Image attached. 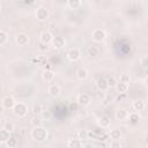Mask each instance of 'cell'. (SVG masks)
<instances>
[{
	"mask_svg": "<svg viewBox=\"0 0 148 148\" xmlns=\"http://www.w3.org/2000/svg\"><path fill=\"white\" fill-rule=\"evenodd\" d=\"M35 16H36L37 21H39V22H45V21H47V18L50 17V12H49V9H47L46 7L40 6V7H38V8L36 9Z\"/></svg>",
	"mask_w": 148,
	"mask_h": 148,
	"instance_id": "277c9868",
	"label": "cell"
},
{
	"mask_svg": "<svg viewBox=\"0 0 148 148\" xmlns=\"http://www.w3.org/2000/svg\"><path fill=\"white\" fill-rule=\"evenodd\" d=\"M3 145H5L7 148H15V147L18 145V141H17V139H16V138H14V136H12V135H10V138H9V139H8Z\"/></svg>",
	"mask_w": 148,
	"mask_h": 148,
	"instance_id": "cb8c5ba5",
	"label": "cell"
},
{
	"mask_svg": "<svg viewBox=\"0 0 148 148\" xmlns=\"http://www.w3.org/2000/svg\"><path fill=\"white\" fill-rule=\"evenodd\" d=\"M1 9H2V6H1V2H0V12H1Z\"/></svg>",
	"mask_w": 148,
	"mask_h": 148,
	"instance_id": "b9f144b4",
	"label": "cell"
},
{
	"mask_svg": "<svg viewBox=\"0 0 148 148\" xmlns=\"http://www.w3.org/2000/svg\"><path fill=\"white\" fill-rule=\"evenodd\" d=\"M119 80H120V82L128 83V82H130V80H131V77H130V75H128V74H121V75L119 76Z\"/></svg>",
	"mask_w": 148,
	"mask_h": 148,
	"instance_id": "e575fe53",
	"label": "cell"
},
{
	"mask_svg": "<svg viewBox=\"0 0 148 148\" xmlns=\"http://www.w3.org/2000/svg\"><path fill=\"white\" fill-rule=\"evenodd\" d=\"M52 112L50 110H43L40 113V118L43 119V121H50L52 119Z\"/></svg>",
	"mask_w": 148,
	"mask_h": 148,
	"instance_id": "4316f807",
	"label": "cell"
},
{
	"mask_svg": "<svg viewBox=\"0 0 148 148\" xmlns=\"http://www.w3.org/2000/svg\"><path fill=\"white\" fill-rule=\"evenodd\" d=\"M81 6V0H67V7L69 9H77Z\"/></svg>",
	"mask_w": 148,
	"mask_h": 148,
	"instance_id": "d4e9b609",
	"label": "cell"
},
{
	"mask_svg": "<svg viewBox=\"0 0 148 148\" xmlns=\"http://www.w3.org/2000/svg\"><path fill=\"white\" fill-rule=\"evenodd\" d=\"M121 131L118 128H113L110 131V139L111 140H120L121 139Z\"/></svg>",
	"mask_w": 148,
	"mask_h": 148,
	"instance_id": "7402d4cb",
	"label": "cell"
},
{
	"mask_svg": "<svg viewBox=\"0 0 148 148\" xmlns=\"http://www.w3.org/2000/svg\"><path fill=\"white\" fill-rule=\"evenodd\" d=\"M66 146L68 148H81L83 147V141H81L80 139H69Z\"/></svg>",
	"mask_w": 148,
	"mask_h": 148,
	"instance_id": "2e32d148",
	"label": "cell"
},
{
	"mask_svg": "<svg viewBox=\"0 0 148 148\" xmlns=\"http://www.w3.org/2000/svg\"><path fill=\"white\" fill-rule=\"evenodd\" d=\"M12 110H13V113L15 116H17V117H24V116H27V113L29 111V106H28L27 103L16 102Z\"/></svg>",
	"mask_w": 148,
	"mask_h": 148,
	"instance_id": "7a4b0ae2",
	"label": "cell"
},
{
	"mask_svg": "<svg viewBox=\"0 0 148 148\" xmlns=\"http://www.w3.org/2000/svg\"><path fill=\"white\" fill-rule=\"evenodd\" d=\"M106 81H108L109 88H110V87L113 88V87H116V84H117V80H116L114 76H109V77H106Z\"/></svg>",
	"mask_w": 148,
	"mask_h": 148,
	"instance_id": "4dcf8cb0",
	"label": "cell"
},
{
	"mask_svg": "<svg viewBox=\"0 0 148 148\" xmlns=\"http://www.w3.org/2000/svg\"><path fill=\"white\" fill-rule=\"evenodd\" d=\"M76 77L79 79V80H81V81H83V80H86L87 77H88V71L86 69V68H83V67H80L77 71H76Z\"/></svg>",
	"mask_w": 148,
	"mask_h": 148,
	"instance_id": "d6986e66",
	"label": "cell"
},
{
	"mask_svg": "<svg viewBox=\"0 0 148 148\" xmlns=\"http://www.w3.org/2000/svg\"><path fill=\"white\" fill-rule=\"evenodd\" d=\"M15 103H16V101L12 96H5L2 98V101H1V104L3 105V108L5 109H9V110L13 109V106L15 105Z\"/></svg>",
	"mask_w": 148,
	"mask_h": 148,
	"instance_id": "4fadbf2b",
	"label": "cell"
},
{
	"mask_svg": "<svg viewBox=\"0 0 148 148\" xmlns=\"http://www.w3.org/2000/svg\"><path fill=\"white\" fill-rule=\"evenodd\" d=\"M9 138H10V132H8L5 128H1L0 130V143H5Z\"/></svg>",
	"mask_w": 148,
	"mask_h": 148,
	"instance_id": "603a6c76",
	"label": "cell"
},
{
	"mask_svg": "<svg viewBox=\"0 0 148 148\" xmlns=\"http://www.w3.org/2000/svg\"><path fill=\"white\" fill-rule=\"evenodd\" d=\"M98 53H99V50H98V47H96V46H89L88 50H87V54H88L89 57H91V58L98 56Z\"/></svg>",
	"mask_w": 148,
	"mask_h": 148,
	"instance_id": "83f0119b",
	"label": "cell"
},
{
	"mask_svg": "<svg viewBox=\"0 0 148 148\" xmlns=\"http://www.w3.org/2000/svg\"><path fill=\"white\" fill-rule=\"evenodd\" d=\"M96 124H97V126L101 127V128H109V127H110V124H111V120H110V118H109L108 116L102 114V116L97 117Z\"/></svg>",
	"mask_w": 148,
	"mask_h": 148,
	"instance_id": "ba28073f",
	"label": "cell"
},
{
	"mask_svg": "<svg viewBox=\"0 0 148 148\" xmlns=\"http://www.w3.org/2000/svg\"><path fill=\"white\" fill-rule=\"evenodd\" d=\"M132 106H133V109H134L135 111L140 112V111H143V110H145V108H146V103H145L143 101H141V99H136V101L133 102Z\"/></svg>",
	"mask_w": 148,
	"mask_h": 148,
	"instance_id": "e0dca14e",
	"label": "cell"
},
{
	"mask_svg": "<svg viewBox=\"0 0 148 148\" xmlns=\"http://www.w3.org/2000/svg\"><path fill=\"white\" fill-rule=\"evenodd\" d=\"M91 39L96 43H102L106 39V31L102 28H96L91 32Z\"/></svg>",
	"mask_w": 148,
	"mask_h": 148,
	"instance_id": "3957f363",
	"label": "cell"
},
{
	"mask_svg": "<svg viewBox=\"0 0 148 148\" xmlns=\"http://www.w3.org/2000/svg\"><path fill=\"white\" fill-rule=\"evenodd\" d=\"M47 92L50 94V96L52 97H58L60 94H61V88L59 84H56V83H52L47 87Z\"/></svg>",
	"mask_w": 148,
	"mask_h": 148,
	"instance_id": "7c38bea8",
	"label": "cell"
},
{
	"mask_svg": "<svg viewBox=\"0 0 148 148\" xmlns=\"http://www.w3.org/2000/svg\"><path fill=\"white\" fill-rule=\"evenodd\" d=\"M97 146H99V147H106V143H104V142H101V143H98Z\"/></svg>",
	"mask_w": 148,
	"mask_h": 148,
	"instance_id": "ab89813d",
	"label": "cell"
},
{
	"mask_svg": "<svg viewBox=\"0 0 148 148\" xmlns=\"http://www.w3.org/2000/svg\"><path fill=\"white\" fill-rule=\"evenodd\" d=\"M76 103L80 105V106H89L90 103H91V97L89 94H86V92H81L77 95L76 97Z\"/></svg>",
	"mask_w": 148,
	"mask_h": 148,
	"instance_id": "5b68a950",
	"label": "cell"
},
{
	"mask_svg": "<svg viewBox=\"0 0 148 148\" xmlns=\"http://www.w3.org/2000/svg\"><path fill=\"white\" fill-rule=\"evenodd\" d=\"M42 123H43V119H42V118H39V117H35V118L31 120L32 126H40V125H42Z\"/></svg>",
	"mask_w": 148,
	"mask_h": 148,
	"instance_id": "836d02e7",
	"label": "cell"
},
{
	"mask_svg": "<svg viewBox=\"0 0 148 148\" xmlns=\"http://www.w3.org/2000/svg\"><path fill=\"white\" fill-rule=\"evenodd\" d=\"M52 39H53V35H52L51 31H49V30H44V31H42L40 35H39V42L43 43V44L49 45V44H51Z\"/></svg>",
	"mask_w": 148,
	"mask_h": 148,
	"instance_id": "9c48e42d",
	"label": "cell"
},
{
	"mask_svg": "<svg viewBox=\"0 0 148 148\" xmlns=\"http://www.w3.org/2000/svg\"><path fill=\"white\" fill-rule=\"evenodd\" d=\"M140 119H141V117H140L139 112H132V113H128V116H127V120L131 124H138L140 121Z\"/></svg>",
	"mask_w": 148,
	"mask_h": 148,
	"instance_id": "ac0fdd59",
	"label": "cell"
},
{
	"mask_svg": "<svg viewBox=\"0 0 148 148\" xmlns=\"http://www.w3.org/2000/svg\"><path fill=\"white\" fill-rule=\"evenodd\" d=\"M127 116H128V112H127L125 109H118V110L114 112V117H116V119L119 120V121L127 120Z\"/></svg>",
	"mask_w": 148,
	"mask_h": 148,
	"instance_id": "5bb4252c",
	"label": "cell"
},
{
	"mask_svg": "<svg viewBox=\"0 0 148 148\" xmlns=\"http://www.w3.org/2000/svg\"><path fill=\"white\" fill-rule=\"evenodd\" d=\"M15 43H16L18 46H25V45L29 43V36H28L27 34L21 32V34H18V35H16V37H15Z\"/></svg>",
	"mask_w": 148,
	"mask_h": 148,
	"instance_id": "30bf717a",
	"label": "cell"
},
{
	"mask_svg": "<svg viewBox=\"0 0 148 148\" xmlns=\"http://www.w3.org/2000/svg\"><path fill=\"white\" fill-rule=\"evenodd\" d=\"M111 148H121L123 145L120 143V140H111L110 145H109Z\"/></svg>",
	"mask_w": 148,
	"mask_h": 148,
	"instance_id": "d6a6232c",
	"label": "cell"
},
{
	"mask_svg": "<svg viewBox=\"0 0 148 148\" xmlns=\"http://www.w3.org/2000/svg\"><path fill=\"white\" fill-rule=\"evenodd\" d=\"M96 88L99 90V91H106L109 89V84H108V81H106V77L104 76H101L96 80Z\"/></svg>",
	"mask_w": 148,
	"mask_h": 148,
	"instance_id": "8fae6325",
	"label": "cell"
},
{
	"mask_svg": "<svg viewBox=\"0 0 148 148\" xmlns=\"http://www.w3.org/2000/svg\"><path fill=\"white\" fill-rule=\"evenodd\" d=\"M76 135H77V139H80L81 141H84V140H87L89 138V132L87 130H83L82 128V130H79L77 131Z\"/></svg>",
	"mask_w": 148,
	"mask_h": 148,
	"instance_id": "484cf974",
	"label": "cell"
},
{
	"mask_svg": "<svg viewBox=\"0 0 148 148\" xmlns=\"http://www.w3.org/2000/svg\"><path fill=\"white\" fill-rule=\"evenodd\" d=\"M140 65L142 66V68H147L148 67V57H147V54H143L141 58H140Z\"/></svg>",
	"mask_w": 148,
	"mask_h": 148,
	"instance_id": "f546056e",
	"label": "cell"
},
{
	"mask_svg": "<svg viewBox=\"0 0 148 148\" xmlns=\"http://www.w3.org/2000/svg\"><path fill=\"white\" fill-rule=\"evenodd\" d=\"M30 136H31L32 140H35L37 142H44L49 138V132H47V130L43 125L34 126L31 132H30Z\"/></svg>",
	"mask_w": 148,
	"mask_h": 148,
	"instance_id": "6da1fadb",
	"label": "cell"
},
{
	"mask_svg": "<svg viewBox=\"0 0 148 148\" xmlns=\"http://www.w3.org/2000/svg\"><path fill=\"white\" fill-rule=\"evenodd\" d=\"M43 110H44V108H43L42 103H39V102H35V103L31 105V111H32L34 114H37V116L40 114Z\"/></svg>",
	"mask_w": 148,
	"mask_h": 148,
	"instance_id": "ffe728a7",
	"label": "cell"
},
{
	"mask_svg": "<svg viewBox=\"0 0 148 148\" xmlns=\"http://www.w3.org/2000/svg\"><path fill=\"white\" fill-rule=\"evenodd\" d=\"M3 111H5V108H3V105H2V104H0V116L3 113Z\"/></svg>",
	"mask_w": 148,
	"mask_h": 148,
	"instance_id": "f35d334b",
	"label": "cell"
},
{
	"mask_svg": "<svg viewBox=\"0 0 148 148\" xmlns=\"http://www.w3.org/2000/svg\"><path fill=\"white\" fill-rule=\"evenodd\" d=\"M1 1H2V0H0V2H1Z\"/></svg>",
	"mask_w": 148,
	"mask_h": 148,
	"instance_id": "7bdbcfd3",
	"label": "cell"
},
{
	"mask_svg": "<svg viewBox=\"0 0 148 148\" xmlns=\"http://www.w3.org/2000/svg\"><path fill=\"white\" fill-rule=\"evenodd\" d=\"M3 128H5V130H7L8 132L13 133V132H14V130H15V126H14V124H13V123H9V121H7V123H5V125H3Z\"/></svg>",
	"mask_w": 148,
	"mask_h": 148,
	"instance_id": "1f68e13d",
	"label": "cell"
},
{
	"mask_svg": "<svg viewBox=\"0 0 148 148\" xmlns=\"http://www.w3.org/2000/svg\"><path fill=\"white\" fill-rule=\"evenodd\" d=\"M126 98V92H124V94H119L118 96H117V98H116V102H119V101H124Z\"/></svg>",
	"mask_w": 148,
	"mask_h": 148,
	"instance_id": "8d00e7d4",
	"label": "cell"
},
{
	"mask_svg": "<svg viewBox=\"0 0 148 148\" xmlns=\"http://www.w3.org/2000/svg\"><path fill=\"white\" fill-rule=\"evenodd\" d=\"M142 82H143V83H142V84H143V86H145V87H147V79H146V77H145V79H143V81H142Z\"/></svg>",
	"mask_w": 148,
	"mask_h": 148,
	"instance_id": "60d3db41",
	"label": "cell"
},
{
	"mask_svg": "<svg viewBox=\"0 0 148 148\" xmlns=\"http://www.w3.org/2000/svg\"><path fill=\"white\" fill-rule=\"evenodd\" d=\"M77 108H79V104H77L76 102H71V103L68 104V110H69V111H76Z\"/></svg>",
	"mask_w": 148,
	"mask_h": 148,
	"instance_id": "d590c367",
	"label": "cell"
},
{
	"mask_svg": "<svg viewBox=\"0 0 148 148\" xmlns=\"http://www.w3.org/2000/svg\"><path fill=\"white\" fill-rule=\"evenodd\" d=\"M42 79H43L44 81H46V82L53 81V79H54V72H53L52 69L46 68V69L42 73Z\"/></svg>",
	"mask_w": 148,
	"mask_h": 148,
	"instance_id": "9a60e30c",
	"label": "cell"
},
{
	"mask_svg": "<svg viewBox=\"0 0 148 148\" xmlns=\"http://www.w3.org/2000/svg\"><path fill=\"white\" fill-rule=\"evenodd\" d=\"M116 89L118 91V94H124V92H127L128 90V83H124V82H117L116 84Z\"/></svg>",
	"mask_w": 148,
	"mask_h": 148,
	"instance_id": "44dd1931",
	"label": "cell"
},
{
	"mask_svg": "<svg viewBox=\"0 0 148 148\" xmlns=\"http://www.w3.org/2000/svg\"><path fill=\"white\" fill-rule=\"evenodd\" d=\"M8 40V34L3 30H0V46L1 45H5Z\"/></svg>",
	"mask_w": 148,
	"mask_h": 148,
	"instance_id": "f1b7e54d",
	"label": "cell"
},
{
	"mask_svg": "<svg viewBox=\"0 0 148 148\" xmlns=\"http://www.w3.org/2000/svg\"><path fill=\"white\" fill-rule=\"evenodd\" d=\"M66 57H67V59H68L69 61L75 62V61L80 60V58H81V51H80L77 47L71 49V50H68V51H67Z\"/></svg>",
	"mask_w": 148,
	"mask_h": 148,
	"instance_id": "8992f818",
	"label": "cell"
},
{
	"mask_svg": "<svg viewBox=\"0 0 148 148\" xmlns=\"http://www.w3.org/2000/svg\"><path fill=\"white\" fill-rule=\"evenodd\" d=\"M51 45L54 50H61L66 46V39L61 36H57V37H53L52 42H51Z\"/></svg>",
	"mask_w": 148,
	"mask_h": 148,
	"instance_id": "52a82bcc",
	"label": "cell"
},
{
	"mask_svg": "<svg viewBox=\"0 0 148 148\" xmlns=\"http://www.w3.org/2000/svg\"><path fill=\"white\" fill-rule=\"evenodd\" d=\"M34 1H35V0H22V2H23L24 5H31V3H34Z\"/></svg>",
	"mask_w": 148,
	"mask_h": 148,
	"instance_id": "74e56055",
	"label": "cell"
}]
</instances>
